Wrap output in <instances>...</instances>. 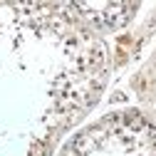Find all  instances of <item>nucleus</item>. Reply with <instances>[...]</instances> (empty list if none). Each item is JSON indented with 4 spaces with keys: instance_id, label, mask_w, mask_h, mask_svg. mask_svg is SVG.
<instances>
[{
    "instance_id": "obj_1",
    "label": "nucleus",
    "mask_w": 156,
    "mask_h": 156,
    "mask_svg": "<svg viewBox=\"0 0 156 156\" xmlns=\"http://www.w3.org/2000/svg\"><path fill=\"white\" fill-rule=\"evenodd\" d=\"M77 5H80V3H77ZM82 10H87V12H94V10H99V5H97V3H92V5H80ZM131 5H102V10L104 12H124V10H129ZM92 17V15H89ZM92 20L94 23H99V25H107V27H116V23L112 20V17L107 15H97V17H92ZM116 20H119V17H116ZM119 23H124V20H119Z\"/></svg>"
}]
</instances>
